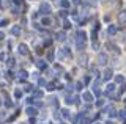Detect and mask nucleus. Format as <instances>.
Here are the masks:
<instances>
[{"instance_id":"13","label":"nucleus","mask_w":126,"mask_h":124,"mask_svg":"<svg viewBox=\"0 0 126 124\" xmlns=\"http://www.w3.org/2000/svg\"><path fill=\"white\" fill-rule=\"evenodd\" d=\"M41 96H43V93H41V91H35V93H33V96H32V99H39Z\"/></svg>"},{"instance_id":"21","label":"nucleus","mask_w":126,"mask_h":124,"mask_svg":"<svg viewBox=\"0 0 126 124\" xmlns=\"http://www.w3.org/2000/svg\"><path fill=\"white\" fill-rule=\"evenodd\" d=\"M8 24V21H6V19H2V21H0V27H5Z\"/></svg>"},{"instance_id":"19","label":"nucleus","mask_w":126,"mask_h":124,"mask_svg":"<svg viewBox=\"0 0 126 124\" xmlns=\"http://www.w3.org/2000/svg\"><path fill=\"white\" fill-rule=\"evenodd\" d=\"M6 64H8V66H13V64H14V58H8V60H6Z\"/></svg>"},{"instance_id":"14","label":"nucleus","mask_w":126,"mask_h":124,"mask_svg":"<svg viewBox=\"0 0 126 124\" xmlns=\"http://www.w3.org/2000/svg\"><path fill=\"white\" fill-rule=\"evenodd\" d=\"M27 115H36V110L32 108V107H29V108H27Z\"/></svg>"},{"instance_id":"24","label":"nucleus","mask_w":126,"mask_h":124,"mask_svg":"<svg viewBox=\"0 0 126 124\" xmlns=\"http://www.w3.org/2000/svg\"><path fill=\"white\" fill-rule=\"evenodd\" d=\"M66 14H68V11H65V10L60 11V16H62V17H66Z\"/></svg>"},{"instance_id":"15","label":"nucleus","mask_w":126,"mask_h":124,"mask_svg":"<svg viewBox=\"0 0 126 124\" xmlns=\"http://www.w3.org/2000/svg\"><path fill=\"white\" fill-rule=\"evenodd\" d=\"M113 88H115V87H113L112 83L107 85V88H106V93H107V94H109V93H112V91H113Z\"/></svg>"},{"instance_id":"10","label":"nucleus","mask_w":126,"mask_h":124,"mask_svg":"<svg viewBox=\"0 0 126 124\" xmlns=\"http://www.w3.org/2000/svg\"><path fill=\"white\" fill-rule=\"evenodd\" d=\"M112 74H113L112 69H106V72H104V79H106V80L110 79V77H112Z\"/></svg>"},{"instance_id":"12","label":"nucleus","mask_w":126,"mask_h":124,"mask_svg":"<svg viewBox=\"0 0 126 124\" xmlns=\"http://www.w3.org/2000/svg\"><path fill=\"white\" fill-rule=\"evenodd\" d=\"M69 5H71V3L68 2V0H60V6H62V8H68Z\"/></svg>"},{"instance_id":"22","label":"nucleus","mask_w":126,"mask_h":124,"mask_svg":"<svg viewBox=\"0 0 126 124\" xmlns=\"http://www.w3.org/2000/svg\"><path fill=\"white\" fill-rule=\"evenodd\" d=\"M54 90H55V87H54L52 83H50V85H47V91H54Z\"/></svg>"},{"instance_id":"31","label":"nucleus","mask_w":126,"mask_h":124,"mask_svg":"<svg viewBox=\"0 0 126 124\" xmlns=\"http://www.w3.org/2000/svg\"><path fill=\"white\" fill-rule=\"evenodd\" d=\"M92 2H98V0H92Z\"/></svg>"},{"instance_id":"7","label":"nucleus","mask_w":126,"mask_h":124,"mask_svg":"<svg viewBox=\"0 0 126 124\" xmlns=\"http://www.w3.org/2000/svg\"><path fill=\"white\" fill-rule=\"evenodd\" d=\"M36 66H38L39 69H46L47 64H46V61H44V60H38V61H36Z\"/></svg>"},{"instance_id":"16","label":"nucleus","mask_w":126,"mask_h":124,"mask_svg":"<svg viewBox=\"0 0 126 124\" xmlns=\"http://www.w3.org/2000/svg\"><path fill=\"white\" fill-rule=\"evenodd\" d=\"M43 24H44L46 27H49L50 24H52V21H50V19H49V17H47V19H43Z\"/></svg>"},{"instance_id":"2","label":"nucleus","mask_w":126,"mask_h":124,"mask_svg":"<svg viewBox=\"0 0 126 124\" xmlns=\"http://www.w3.org/2000/svg\"><path fill=\"white\" fill-rule=\"evenodd\" d=\"M39 10H41L43 14H50V11H52L49 3H41V8H39Z\"/></svg>"},{"instance_id":"23","label":"nucleus","mask_w":126,"mask_h":124,"mask_svg":"<svg viewBox=\"0 0 126 124\" xmlns=\"http://www.w3.org/2000/svg\"><path fill=\"white\" fill-rule=\"evenodd\" d=\"M14 96H16V98H21V96H22V91L16 90V93H14Z\"/></svg>"},{"instance_id":"11","label":"nucleus","mask_w":126,"mask_h":124,"mask_svg":"<svg viewBox=\"0 0 126 124\" xmlns=\"http://www.w3.org/2000/svg\"><path fill=\"white\" fill-rule=\"evenodd\" d=\"M57 39H58V41H65V39H66V35L63 33V32L57 33Z\"/></svg>"},{"instance_id":"25","label":"nucleus","mask_w":126,"mask_h":124,"mask_svg":"<svg viewBox=\"0 0 126 124\" xmlns=\"http://www.w3.org/2000/svg\"><path fill=\"white\" fill-rule=\"evenodd\" d=\"M62 113H63L65 118H68V116H69V113H68V110H66V108H65V110H62Z\"/></svg>"},{"instance_id":"1","label":"nucleus","mask_w":126,"mask_h":124,"mask_svg":"<svg viewBox=\"0 0 126 124\" xmlns=\"http://www.w3.org/2000/svg\"><path fill=\"white\" fill-rule=\"evenodd\" d=\"M85 47V32H79L77 33V49L84 50Z\"/></svg>"},{"instance_id":"26","label":"nucleus","mask_w":126,"mask_h":124,"mask_svg":"<svg viewBox=\"0 0 126 124\" xmlns=\"http://www.w3.org/2000/svg\"><path fill=\"white\" fill-rule=\"evenodd\" d=\"M73 3H74V5H80L82 0H73Z\"/></svg>"},{"instance_id":"4","label":"nucleus","mask_w":126,"mask_h":124,"mask_svg":"<svg viewBox=\"0 0 126 124\" xmlns=\"http://www.w3.org/2000/svg\"><path fill=\"white\" fill-rule=\"evenodd\" d=\"M17 52L21 53V55H27V52H29V50H27V46H25V44H19Z\"/></svg>"},{"instance_id":"17","label":"nucleus","mask_w":126,"mask_h":124,"mask_svg":"<svg viewBox=\"0 0 126 124\" xmlns=\"http://www.w3.org/2000/svg\"><path fill=\"white\" fill-rule=\"evenodd\" d=\"M123 80H125V79H123V75H117V77H115V82H117V83H121Z\"/></svg>"},{"instance_id":"30","label":"nucleus","mask_w":126,"mask_h":124,"mask_svg":"<svg viewBox=\"0 0 126 124\" xmlns=\"http://www.w3.org/2000/svg\"><path fill=\"white\" fill-rule=\"evenodd\" d=\"M3 38H5V35H3L2 32H0V41H2V39H3Z\"/></svg>"},{"instance_id":"27","label":"nucleus","mask_w":126,"mask_h":124,"mask_svg":"<svg viewBox=\"0 0 126 124\" xmlns=\"http://www.w3.org/2000/svg\"><path fill=\"white\" fill-rule=\"evenodd\" d=\"M5 105H6V107H13V102H10V100H6V102H5Z\"/></svg>"},{"instance_id":"6","label":"nucleus","mask_w":126,"mask_h":124,"mask_svg":"<svg viewBox=\"0 0 126 124\" xmlns=\"http://www.w3.org/2000/svg\"><path fill=\"white\" fill-rule=\"evenodd\" d=\"M11 33H13L14 36H19V35H21V27H19V25H14L13 28H11Z\"/></svg>"},{"instance_id":"29","label":"nucleus","mask_w":126,"mask_h":124,"mask_svg":"<svg viewBox=\"0 0 126 124\" xmlns=\"http://www.w3.org/2000/svg\"><path fill=\"white\" fill-rule=\"evenodd\" d=\"M14 3H16V5H21V3H22V0H14Z\"/></svg>"},{"instance_id":"3","label":"nucleus","mask_w":126,"mask_h":124,"mask_svg":"<svg viewBox=\"0 0 126 124\" xmlns=\"http://www.w3.org/2000/svg\"><path fill=\"white\" fill-rule=\"evenodd\" d=\"M98 63L104 66V64L107 63V55H106V53H99V55H98Z\"/></svg>"},{"instance_id":"8","label":"nucleus","mask_w":126,"mask_h":124,"mask_svg":"<svg viewBox=\"0 0 126 124\" xmlns=\"http://www.w3.org/2000/svg\"><path fill=\"white\" fill-rule=\"evenodd\" d=\"M82 98H84L85 100H87V102H92V100H93V98H92V94H90V93H84V94H82Z\"/></svg>"},{"instance_id":"9","label":"nucleus","mask_w":126,"mask_h":124,"mask_svg":"<svg viewBox=\"0 0 126 124\" xmlns=\"http://www.w3.org/2000/svg\"><path fill=\"white\" fill-rule=\"evenodd\" d=\"M107 33H109V35H115V33H117V27H115V25H109Z\"/></svg>"},{"instance_id":"28","label":"nucleus","mask_w":126,"mask_h":124,"mask_svg":"<svg viewBox=\"0 0 126 124\" xmlns=\"http://www.w3.org/2000/svg\"><path fill=\"white\" fill-rule=\"evenodd\" d=\"M39 85H41V87H43V85H46V80L44 79H39Z\"/></svg>"},{"instance_id":"5","label":"nucleus","mask_w":126,"mask_h":124,"mask_svg":"<svg viewBox=\"0 0 126 124\" xmlns=\"http://www.w3.org/2000/svg\"><path fill=\"white\" fill-rule=\"evenodd\" d=\"M118 21H120L121 24H126V10L120 11V14H118Z\"/></svg>"},{"instance_id":"20","label":"nucleus","mask_w":126,"mask_h":124,"mask_svg":"<svg viewBox=\"0 0 126 124\" xmlns=\"http://www.w3.org/2000/svg\"><path fill=\"white\" fill-rule=\"evenodd\" d=\"M113 112H115V110H113V107H109V108H107V113H109V116H113V115H115Z\"/></svg>"},{"instance_id":"18","label":"nucleus","mask_w":126,"mask_h":124,"mask_svg":"<svg viewBox=\"0 0 126 124\" xmlns=\"http://www.w3.org/2000/svg\"><path fill=\"white\" fill-rule=\"evenodd\" d=\"M19 77L25 79V77H27V71H24V69H22V71H19Z\"/></svg>"}]
</instances>
